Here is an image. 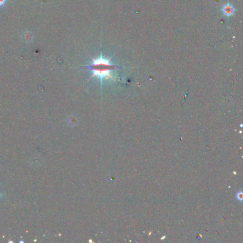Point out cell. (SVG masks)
Segmentation results:
<instances>
[{"label":"cell","mask_w":243,"mask_h":243,"mask_svg":"<svg viewBox=\"0 0 243 243\" xmlns=\"http://www.w3.org/2000/svg\"><path fill=\"white\" fill-rule=\"evenodd\" d=\"M111 60L110 58L108 59L102 55H100L96 59H93L91 64L86 66V68L91 71V77H96L99 78L101 81L103 79L109 78L114 80L113 71L118 68V66L111 63Z\"/></svg>","instance_id":"cell-1"},{"label":"cell","mask_w":243,"mask_h":243,"mask_svg":"<svg viewBox=\"0 0 243 243\" xmlns=\"http://www.w3.org/2000/svg\"><path fill=\"white\" fill-rule=\"evenodd\" d=\"M235 9L230 3H227L222 7V12H223V15L227 16V17L232 16L235 14Z\"/></svg>","instance_id":"cell-2"},{"label":"cell","mask_w":243,"mask_h":243,"mask_svg":"<svg viewBox=\"0 0 243 243\" xmlns=\"http://www.w3.org/2000/svg\"><path fill=\"white\" fill-rule=\"evenodd\" d=\"M69 124H75V119L74 118H69Z\"/></svg>","instance_id":"cell-3"},{"label":"cell","mask_w":243,"mask_h":243,"mask_svg":"<svg viewBox=\"0 0 243 243\" xmlns=\"http://www.w3.org/2000/svg\"><path fill=\"white\" fill-rule=\"evenodd\" d=\"M6 0H0V7L2 6H4L5 4Z\"/></svg>","instance_id":"cell-4"},{"label":"cell","mask_w":243,"mask_h":243,"mask_svg":"<svg viewBox=\"0 0 243 243\" xmlns=\"http://www.w3.org/2000/svg\"><path fill=\"white\" fill-rule=\"evenodd\" d=\"M237 198H238V199L240 200H242V193H239V194H237Z\"/></svg>","instance_id":"cell-5"},{"label":"cell","mask_w":243,"mask_h":243,"mask_svg":"<svg viewBox=\"0 0 243 243\" xmlns=\"http://www.w3.org/2000/svg\"><path fill=\"white\" fill-rule=\"evenodd\" d=\"M1 193H0V198H1Z\"/></svg>","instance_id":"cell-6"}]
</instances>
